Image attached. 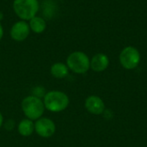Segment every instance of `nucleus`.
Listing matches in <instances>:
<instances>
[{"label": "nucleus", "instance_id": "obj_1", "mask_svg": "<svg viewBox=\"0 0 147 147\" xmlns=\"http://www.w3.org/2000/svg\"><path fill=\"white\" fill-rule=\"evenodd\" d=\"M45 109L50 112L59 113L64 111L69 106L68 96L59 90H51L46 93L43 98Z\"/></svg>", "mask_w": 147, "mask_h": 147}, {"label": "nucleus", "instance_id": "obj_2", "mask_svg": "<svg viewBox=\"0 0 147 147\" xmlns=\"http://www.w3.org/2000/svg\"><path fill=\"white\" fill-rule=\"evenodd\" d=\"M22 109L25 116L34 121L42 117L45 111V106L41 99L31 95L26 96L22 100Z\"/></svg>", "mask_w": 147, "mask_h": 147}, {"label": "nucleus", "instance_id": "obj_3", "mask_svg": "<svg viewBox=\"0 0 147 147\" xmlns=\"http://www.w3.org/2000/svg\"><path fill=\"white\" fill-rule=\"evenodd\" d=\"M66 65L69 70L77 74H84L90 68V60L86 53L76 51L69 54L66 59Z\"/></svg>", "mask_w": 147, "mask_h": 147}, {"label": "nucleus", "instance_id": "obj_4", "mask_svg": "<svg viewBox=\"0 0 147 147\" xmlns=\"http://www.w3.org/2000/svg\"><path fill=\"white\" fill-rule=\"evenodd\" d=\"M40 5L38 0H14L13 9L16 16L23 21L30 20L36 16Z\"/></svg>", "mask_w": 147, "mask_h": 147}, {"label": "nucleus", "instance_id": "obj_5", "mask_svg": "<svg viewBox=\"0 0 147 147\" xmlns=\"http://www.w3.org/2000/svg\"><path fill=\"white\" fill-rule=\"evenodd\" d=\"M140 53L139 50L132 46L125 47L120 54L121 65L127 70H133L138 67L140 62Z\"/></svg>", "mask_w": 147, "mask_h": 147}, {"label": "nucleus", "instance_id": "obj_6", "mask_svg": "<svg viewBox=\"0 0 147 147\" xmlns=\"http://www.w3.org/2000/svg\"><path fill=\"white\" fill-rule=\"evenodd\" d=\"M34 131L42 138H50L56 132V125L51 119L40 117L34 122Z\"/></svg>", "mask_w": 147, "mask_h": 147}, {"label": "nucleus", "instance_id": "obj_7", "mask_svg": "<svg viewBox=\"0 0 147 147\" xmlns=\"http://www.w3.org/2000/svg\"><path fill=\"white\" fill-rule=\"evenodd\" d=\"M30 28L26 21L16 22L10 29V37L16 41H23L29 35Z\"/></svg>", "mask_w": 147, "mask_h": 147}, {"label": "nucleus", "instance_id": "obj_8", "mask_svg": "<svg viewBox=\"0 0 147 147\" xmlns=\"http://www.w3.org/2000/svg\"><path fill=\"white\" fill-rule=\"evenodd\" d=\"M84 106L86 110L95 115H99L103 114L105 110V104L102 99L97 96H90L86 98Z\"/></svg>", "mask_w": 147, "mask_h": 147}, {"label": "nucleus", "instance_id": "obj_9", "mask_svg": "<svg viewBox=\"0 0 147 147\" xmlns=\"http://www.w3.org/2000/svg\"><path fill=\"white\" fill-rule=\"evenodd\" d=\"M109 65V59L104 53H96L90 59V68L96 72L105 71Z\"/></svg>", "mask_w": 147, "mask_h": 147}, {"label": "nucleus", "instance_id": "obj_10", "mask_svg": "<svg viewBox=\"0 0 147 147\" xmlns=\"http://www.w3.org/2000/svg\"><path fill=\"white\" fill-rule=\"evenodd\" d=\"M18 133L24 137H28L34 132V123L33 121L26 118L21 121L17 127Z\"/></svg>", "mask_w": 147, "mask_h": 147}, {"label": "nucleus", "instance_id": "obj_11", "mask_svg": "<svg viewBox=\"0 0 147 147\" xmlns=\"http://www.w3.org/2000/svg\"><path fill=\"white\" fill-rule=\"evenodd\" d=\"M50 71L53 78L61 79V78H65L68 75L69 68L65 64L61 62H57L51 66Z\"/></svg>", "mask_w": 147, "mask_h": 147}, {"label": "nucleus", "instance_id": "obj_12", "mask_svg": "<svg viewBox=\"0 0 147 147\" xmlns=\"http://www.w3.org/2000/svg\"><path fill=\"white\" fill-rule=\"evenodd\" d=\"M28 25H29L30 29L36 34L43 33L47 28V22L45 19H43L40 16H36L29 20Z\"/></svg>", "mask_w": 147, "mask_h": 147}, {"label": "nucleus", "instance_id": "obj_13", "mask_svg": "<svg viewBox=\"0 0 147 147\" xmlns=\"http://www.w3.org/2000/svg\"><path fill=\"white\" fill-rule=\"evenodd\" d=\"M46 91H45V89L41 86H37L35 88H34L33 90V92H32V96H36L40 99H41V97L44 98L45 95H46Z\"/></svg>", "mask_w": 147, "mask_h": 147}, {"label": "nucleus", "instance_id": "obj_14", "mask_svg": "<svg viewBox=\"0 0 147 147\" xmlns=\"http://www.w3.org/2000/svg\"><path fill=\"white\" fill-rule=\"evenodd\" d=\"M3 36V26L0 22V40H2Z\"/></svg>", "mask_w": 147, "mask_h": 147}, {"label": "nucleus", "instance_id": "obj_15", "mask_svg": "<svg viewBox=\"0 0 147 147\" xmlns=\"http://www.w3.org/2000/svg\"><path fill=\"white\" fill-rule=\"evenodd\" d=\"M3 115H2V114L0 112V128H1V127L3 125Z\"/></svg>", "mask_w": 147, "mask_h": 147}, {"label": "nucleus", "instance_id": "obj_16", "mask_svg": "<svg viewBox=\"0 0 147 147\" xmlns=\"http://www.w3.org/2000/svg\"><path fill=\"white\" fill-rule=\"evenodd\" d=\"M3 18V13H2V12L0 11V21H1V20H2Z\"/></svg>", "mask_w": 147, "mask_h": 147}]
</instances>
